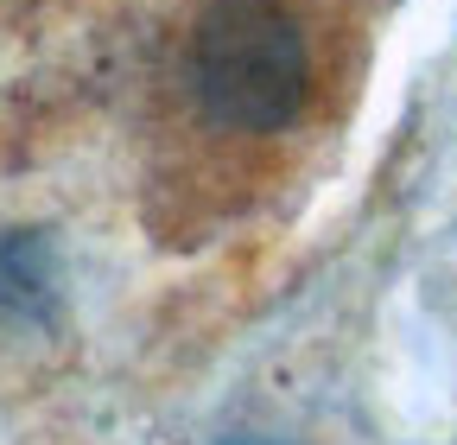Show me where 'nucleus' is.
<instances>
[{
  "instance_id": "nucleus-3",
  "label": "nucleus",
  "mask_w": 457,
  "mask_h": 445,
  "mask_svg": "<svg viewBox=\"0 0 457 445\" xmlns=\"http://www.w3.org/2000/svg\"><path fill=\"white\" fill-rule=\"evenodd\" d=\"M210 445H299V439H286V432H261V426H242V432H222Z\"/></svg>"
},
{
  "instance_id": "nucleus-2",
  "label": "nucleus",
  "mask_w": 457,
  "mask_h": 445,
  "mask_svg": "<svg viewBox=\"0 0 457 445\" xmlns=\"http://www.w3.org/2000/svg\"><path fill=\"white\" fill-rule=\"evenodd\" d=\"M71 293V261L51 222H0V331H51Z\"/></svg>"
},
{
  "instance_id": "nucleus-1",
  "label": "nucleus",
  "mask_w": 457,
  "mask_h": 445,
  "mask_svg": "<svg viewBox=\"0 0 457 445\" xmlns=\"http://www.w3.org/2000/svg\"><path fill=\"white\" fill-rule=\"evenodd\" d=\"M179 96L210 140L267 147L318 102V32L299 0H197L179 32Z\"/></svg>"
}]
</instances>
